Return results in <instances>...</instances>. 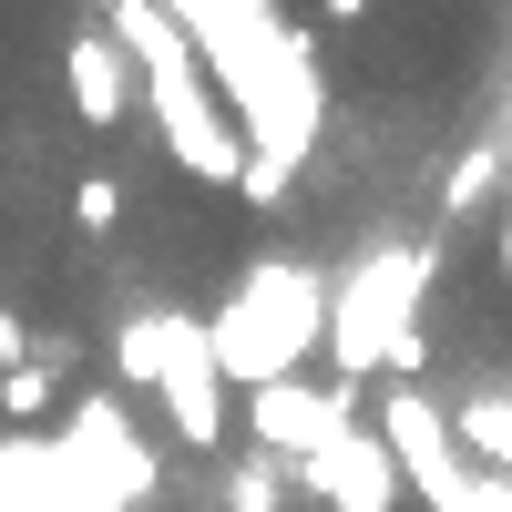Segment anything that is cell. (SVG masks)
Listing matches in <instances>:
<instances>
[{
	"label": "cell",
	"mask_w": 512,
	"mask_h": 512,
	"mask_svg": "<svg viewBox=\"0 0 512 512\" xmlns=\"http://www.w3.org/2000/svg\"><path fill=\"white\" fill-rule=\"evenodd\" d=\"M175 31L195 41L205 82H216V103L236 123L246 144V175H236V205H256V216H277V205L297 195V175H308L318 154V52L297 41L287 11H236V0H185Z\"/></svg>",
	"instance_id": "obj_1"
},
{
	"label": "cell",
	"mask_w": 512,
	"mask_h": 512,
	"mask_svg": "<svg viewBox=\"0 0 512 512\" xmlns=\"http://www.w3.org/2000/svg\"><path fill=\"white\" fill-rule=\"evenodd\" d=\"M113 41L134 52V82H144V113H154L164 154H175L195 185L236 195L246 144H236V123H226V103H216V82H205V62H195V41L175 31V11H154V0H123V11H113Z\"/></svg>",
	"instance_id": "obj_2"
},
{
	"label": "cell",
	"mask_w": 512,
	"mask_h": 512,
	"mask_svg": "<svg viewBox=\"0 0 512 512\" xmlns=\"http://www.w3.org/2000/svg\"><path fill=\"white\" fill-rule=\"evenodd\" d=\"M205 349H216L226 390H277V379H308V359L328 349V277L297 267V256H267L246 267L216 318H205Z\"/></svg>",
	"instance_id": "obj_3"
},
{
	"label": "cell",
	"mask_w": 512,
	"mask_h": 512,
	"mask_svg": "<svg viewBox=\"0 0 512 512\" xmlns=\"http://www.w3.org/2000/svg\"><path fill=\"white\" fill-rule=\"evenodd\" d=\"M431 277H441L431 246H379V256H359V267L328 287V359H338V390H359V379L390 369V349L420 328Z\"/></svg>",
	"instance_id": "obj_4"
},
{
	"label": "cell",
	"mask_w": 512,
	"mask_h": 512,
	"mask_svg": "<svg viewBox=\"0 0 512 512\" xmlns=\"http://www.w3.org/2000/svg\"><path fill=\"white\" fill-rule=\"evenodd\" d=\"M62 461H72V482H82L93 512H134V502L164 492V461L144 451V431H134L123 400H72L62 410Z\"/></svg>",
	"instance_id": "obj_5"
},
{
	"label": "cell",
	"mask_w": 512,
	"mask_h": 512,
	"mask_svg": "<svg viewBox=\"0 0 512 512\" xmlns=\"http://www.w3.org/2000/svg\"><path fill=\"white\" fill-rule=\"evenodd\" d=\"M379 441H390V461H400V492H420L431 512H472V472L482 461L461 451L451 410L431 390H390L379 400Z\"/></svg>",
	"instance_id": "obj_6"
},
{
	"label": "cell",
	"mask_w": 512,
	"mask_h": 512,
	"mask_svg": "<svg viewBox=\"0 0 512 512\" xmlns=\"http://www.w3.org/2000/svg\"><path fill=\"white\" fill-rule=\"evenodd\" d=\"M359 431V390H338V379H277V390H246V441L256 461H277V472H308L328 441Z\"/></svg>",
	"instance_id": "obj_7"
},
{
	"label": "cell",
	"mask_w": 512,
	"mask_h": 512,
	"mask_svg": "<svg viewBox=\"0 0 512 512\" xmlns=\"http://www.w3.org/2000/svg\"><path fill=\"white\" fill-rule=\"evenodd\" d=\"M297 492H308L318 512H400V461L379 431H349V441H328L308 472H287Z\"/></svg>",
	"instance_id": "obj_8"
},
{
	"label": "cell",
	"mask_w": 512,
	"mask_h": 512,
	"mask_svg": "<svg viewBox=\"0 0 512 512\" xmlns=\"http://www.w3.org/2000/svg\"><path fill=\"white\" fill-rule=\"evenodd\" d=\"M134 52L113 41V21H93V31H72L62 41V103H72V123L82 134H113L123 113H134Z\"/></svg>",
	"instance_id": "obj_9"
},
{
	"label": "cell",
	"mask_w": 512,
	"mask_h": 512,
	"mask_svg": "<svg viewBox=\"0 0 512 512\" xmlns=\"http://www.w3.org/2000/svg\"><path fill=\"white\" fill-rule=\"evenodd\" d=\"M164 420L185 431V451H226V431H236V410H226V369H216V349H205V318L185 328V349H175V369H164Z\"/></svg>",
	"instance_id": "obj_10"
},
{
	"label": "cell",
	"mask_w": 512,
	"mask_h": 512,
	"mask_svg": "<svg viewBox=\"0 0 512 512\" xmlns=\"http://www.w3.org/2000/svg\"><path fill=\"white\" fill-rule=\"evenodd\" d=\"M492 185H502V144H472V154L451 164V185H441V216H451V226L492 216Z\"/></svg>",
	"instance_id": "obj_11"
},
{
	"label": "cell",
	"mask_w": 512,
	"mask_h": 512,
	"mask_svg": "<svg viewBox=\"0 0 512 512\" xmlns=\"http://www.w3.org/2000/svg\"><path fill=\"white\" fill-rule=\"evenodd\" d=\"M0 410H11V431L52 420V369H0Z\"/></svg>",
	"instance_id": "obj_12"
},
{
	"label": "cell",
	"mask_w": 512,
	"mask_h": 512,
	"mask_svg": "<svg viewBox=\"0 0 512 512\" xmlns=\"http://www.w3.org/2000/svg\"><path fill=\"white\" fill-rule=\"evenodd\" d=\"M123 205H134V195H123V175H82V185H72V216L93 226V236H113V226H123Z\"/></svg>",
	"instance_id": "obj_13"
},
{
	"label": "cell",
	"mask_w": 512,
	"mask_h": 512,
	"mask_svg": "<svg viewBox=\"0 0 512 512\" xmlns=\"http://www.w3.org/2000/svg\"><path fill=\"white\" fill-rule=\"evenodd\" d=\"M0 369H31V328H21L11 308H0Z\"/></svg>",
	"instance_id": "obj_14"
},
{
	"label": "cell",
	"mask_w": 512,
	"mask_h": 512,
	"mask_svg": "<svg viewBox=\"0 0 512 512\" xmlns=\"http://www.w3.org/2000/svg\"><path fill=\"white\" fill-rule=\"evenodd\" d=\"M492 267H502V287H512V205L492 216Z\"/></svg>",
	"instance_id": "obj_15"
}]
</instances>
